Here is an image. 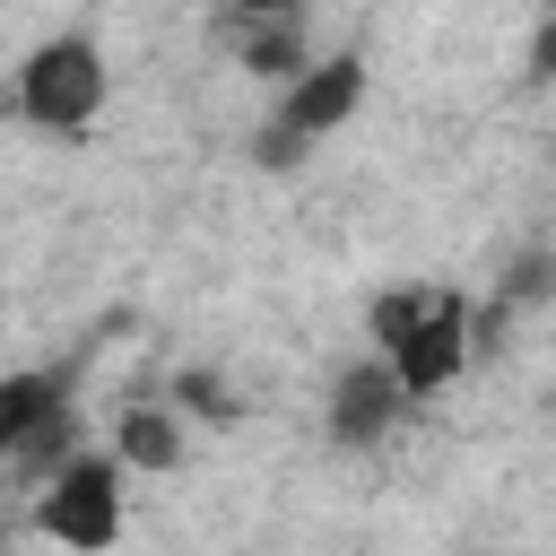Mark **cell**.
<instances>
[{"instance_id":"6da1fadb","label":"cell","mask_w":556,"mask_h":556,"mask_svg":"<svg viewBox=\"0 0 556 556\" xmlns=\"http://www.w3.org/2000/svg\"><path fill=\"white\" fill-rule=\"evenodd\" d=\"M365 348L400 374L408 400H434L478 356V304L452 278H400V287H382L365 304Z\"/></svg>"},{"instance_id":"7a4b0ae2","label":"cell","mask_w":556,"mask_h":556,"mask_svg":"<svg viewBox=\"0 0 556 556\" xmlns=\"http://www.w3.org/2000/svg\"><path fill=\"white\" fill-rule=\"evenodd\" d=\"M104 104H113V61L96 35H43L9 78V113L52 139H87L104 122Z\"/></svg>"},{"instance_id":"3957f363","label":"cell","mask_w":556,"mask_h":556,"mask_svg":"<svg viewBox=\"0 0 556 556\" xmlns=\"http://www.w3.org/2000/svg\"><path fill=\"white\" fill-rule=\"evenodd\" d=\"M365 87H374V70L356 61V52H321V61H304L287 87H278V104H269V122H261V165H304L330 130H348L356 113H365Z\"/></svg>"},{"instance_id":"277c9868","label":"cell","mask_w":556,"mask_h":556,"mask_svg":"<svg viewBox=\"0 0 556 556\" xmlns=\"http://www.w3.org/2000/svg\"><path fill=\"white\" fill-rule=\"evenodd\" d=\"M122 513H130V469L96 443H78L43 486H35V530L52 539V547H70V556H104L113 539H122Z\"/></svg>"},{"instance_id":"5b68a950","label":"cell","mask_w":556,"mask_h":556,"mask_svg":"<svg viewBox=\"0 0 556 556\" xmlns=\"http://www.w3.org/2000/svg\"><path fill=\"white\" fill-rule=\"evenodd\" d=\"M408 391H400V374L365 348L356 365H339V382H330V400H321V434L339 443V452H374V443H391L400 426H408Z\"/></svg>"},{"instance_id":"8992f818","label":"cell","mask_w":556,"mask_h":556,"mask_svg":"<svg viewBox=\"0 0 556 556\" xmlns=\"http://www.w3.org/2000/svg\"><path fill=\"white\" fill-rule=\"evenodd\" d=\"M104 452H113L130 478H165V469H182V452H191V417H182L174 400H130V408L113 417Z\"/></svg>"},{"instance_id":"52a82bcc","label":"cell","mask_w":556,"mask_h":556,"mask_svg":"<svg viewBox=\"0 0 556 556\" xmlns=\"http://www.w3.org/2000/svg\"><path fill=\"white\" fill-rule=\"evenodd\" d=\"M61 408H70V382H61V374H43V365H9V374H0V469H9Z\"/></svg>"},{"instance_id":"ba28073f","label":"cell","mask_w":556,"mask_h":556,"mask_svg":"<svg viewBox=\"0 0 556 556\" xmlns=\"http://www.w3.org/2000/svg\"><path fill=\"white\" fill-rule=\"evenodd\" d=\"M235 52H243V70H252V78H269V87H287V78L313 61L304 17H261V26H235Z\"/></svg>"},{"instance_id":"9c48e42d","label":"cell","mask_w":556,"mask_h":556,"mask_svg":"<svg viewBox=\"0 0 556 556\" xmlns=\"http://www.w3.org/2000/svg\"><path fill=\"white\" fill-rule=\"evenodd\" d=\"M165 400H174L191 426H243V391H235V374H217V365H182Z\"/></svg>"},{"instance_id":"30bf717a","label":"cell","mask_w":556,"mask_h":556,"mask_svg":"<svg viewBox=\"0 0 556 556\" xmlns=\"http://www.w3.org/2000/svg\"><path fill=\"white\" fill-rule=\"evenodd\" d=\"M547 287H556V261H547V252H530V261L504 278V295H513V304H530V295H547Z\"/></svg>"},{"instance_id":"8fae6325","label":"cell","mask_w":556,"mask_h":556,"mask_svg":"<svg viewBox=\"0 0 556 556\" xmlns=\"http://www.w3.org/2000/svg\"><path fill=\"white\" fill-rule=\"evenodd\" d=\"M235 26H261V17H304V0H226Z\"/></svg>"},{"instance_id":"7c38bea8","label":"cell","mask_w":556,"mask_h":556,"mask_svg":"<svg viewBox=\"0 0 556 556\" xmlns=\"http://www.w3.org/2000/svg\"><path fill=\"white\" fill-rule=\"evenodd\" d=\"M530 78H556V17H547L539 43H530Z\"/></svg>"},{"instance_id":"4fadbf2b","label":"cell","mask_w":556,"mask_h":556,"mask_svg":"<svg viewBox=\"0 0 556 556\" xmlns=\"http://www.w3.org/2000/svg\"><path fill=\"white\" fill-rule=\"evenodd\" d=\"M0 539H9V469H0Z\"/></svg>"}]
</instances>
